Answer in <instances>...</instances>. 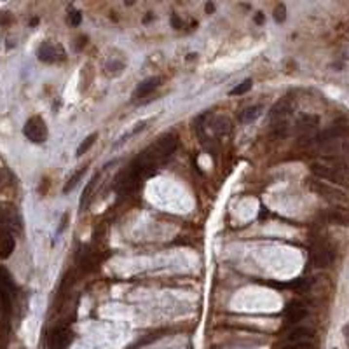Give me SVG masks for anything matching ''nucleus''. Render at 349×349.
Masks as SVG:
<instances>
[{
    "mask_svg": "<svg viewBox=\"0 0 349 349\" xmlns=\"http://www.w3.org/2000/svg\"><path fill=\"white\" fill-rule=\"evenodd\" d=\"M176 145H178V141H176L174 135H164V136H161L159 140H155L145 152H141L140 157L143 159L147 164L155 168L157 164L166 161L168 157H171V154L176 150Z\"/></svg>",
    "mask_w": 349,
    "mask_h": 349,
    "instance_id": "f257e3e1",
    "label": "nucleus"
},
{
    "mask_svg": "<svg viewBox=\"0 0 349 349\" xmlns=\"http://www.w3.org/2000/svg\"><path fill=\"white\" fill-rule=\"evenodd\" d=\"M311 171L321 180L332 183H348V173L344 168H341L337 162H314L311 166Z\"/></svg>",
    "mask_w": 349,
    "mask_h": 349,
    "instance_id": "f03ea898",
    "label": "nucleus"
},
{
    "mask_svg": "<svg viewBox=\"0 0 349 349\" xmlns=\"http://www.w3.org/2000/svg\"><path fill=\"white\" fill-rule=\"evenodd\" d=\"M23 133H25V136L28 138L30 141L42 143V141H46L47 138V126L42 117H37V116L30 117L28 121H26L25 128H23Z\"/></svg>",
    "mask_w": 349,
    "mask_h": 349,
    "instance_id": "7ed1b4c3",
    "label": "nucleus"
},
{
    "mask_svg": "<svg viewBox=\"0 0 349 349\" xmlns=\"http://www.w3.org/2000/svg\"><path fill=\"white\" fill-rule=\"evenodd\" d=\"M335 260V253H333V250L329 248L327 245H318L311 250V262L314 267H330Z\"/></svg>",
    "mask_w": 349,
    "mask_h": 349,
    "instance_id": "20e7f679",
    "label": "nucleus"
},
{
    "mask_svg": "<svg viewBox=\"0 0 349 349\" xmlns=\"http://www.w3.org/2000/svg\"><path fill=\"white\" fill-rule=\"evenodd\" d=\"M306 316H308V308L302 302H297V300L288 302L287 308L283 309V320L287 325H295L297 327Z\"/></svg>",
    "mask_w": 349,
    "mask_h": 349,
    "instance_id": "39448f33",
    "label": "nucleus"
},
{
    "mask_svg": "<svg viewBox=\"0 0 349 349\" xmlns=\"http://www.w3.org/2000/svg\"><path fill=\"white\" fill-rule=\"evenodd\" d=\"M37 56L40 61L44 63H56L65 59V51L61 46L54 44V42H44L37 51Z\"/></svg>",
    "mask_w": 349,
    "mask_h": 349,
    "instance_id": "423d86ee",
    "label": "nucleus"
},
{
    "mask_svg": "<svg viewBox=\"0 0 349 349\" xmlns=\"http://www.w3.org/2000/svg\"><path fill=\"white\" fill-rule=\"evenodd\" d=\"M72 342V332L68 327H56L49 335V349H67Z\"/></svg>",
    "mask_w": 349,
    "mask_h": 349,
    "instance_id": "0eeeda50",
    "label": "nucleus"
},
{
    "mask_svg": "<svg viewBox=\"0 0 349 349\" xmlns=\"http://www.w3.org/2000/svg\"><path fill=\"white\" fill-rule=\"evenodd\" d=\"M312 335H314V330L312 329L297 325V327H293V329L287 332L285 342H311Z\"/></svg>",
    "mask_w": 349,
    "mask_h": 349,
    "instance_id": "6e6552de",
    "label": "nucleus"
},
{
    "mask_svg": "<svg viewBox=\"0 0 349 349\" xmlns=\"http://www.w3.org/2000/svg\"><path fill=\"white\" fill-rule=\"evenodd\" d=\"M309 189L314 191L316 194L323 195V197H329V199H342L344 197V194L341 191H337V189L330 187V185H327L323 182H316V180L309 182Z\"/></svg>",
    "mask_w": 349,
    "mask_h": 349,
    "instance_id": "1a4fd4ad",
    "label": "nucleus"
},
{
    "mask_svg": "<svg viewBox=\"0 0 349 349\" xmlns=\"http://www.w3.org/2000/svg\"><path fill=\"white\" fill-rule=\"evenodd\" d=\"M290 112H291L290 103H288L287 100H281L271 108L269 119L272 121V124H274V122H285V119L290 116Z\"/></svg>",
    "mask_w": 349,
    "mask_h": 349,
    "instance_id": "9d476101",
    "label": "nucleus"
},
{
    "mask_svg": "<svg viewBox=\"0 0 349 349\" xmlns=\"http://www.w3.org/2000/svg\"><path fill=\"white\" fill-rule=\"evenodd\" d=\"M327 218H329V222H332L335 225L349 227V212L346 208H330L327 212Z\"/></svg>",
    "mask_w": 349,
    "mask_h": 349,
    "instance_id": "9b49d317",
    "label": "nucleus"
},
{
    "mask_svg": "<svg viewBox=\"0 0 349 349\" xmlns=\"http://www.w3.org/2000/svg\"><path fill=\"white\" fill-rule=\"evenodd\" d=\"M157 86H159L157 77H149V79L141 80V82L138 84L136 91H135V98H143V96L150 95V93L154 91Z\"/></svg>",
    "mask_w": 349,
    "mask_h": 349,
    "instance_id": "f8f14e48",
    "label": "nucleus"
},
{
    "mask_svg": "<svg viewBox=\"0 0 349 349\" xmlns=\"http://www.w3.org/2000/svg\"><path fill=\"white\" fill-rule=\"evenodd\" d=\"M212 129L216 136H225V135L231 131V121L224 116L215 117V119L212 121Z\"/></svg>",
    "mask_w": 349,
    "mask_h": 349,
    "instance_id": "ddd939ff",
    "label": "nucleus"
},
{
    "mask_svg": "<svg viewBox=\"0 0 349 349\" xmlns=\"http://www.w3.org/2000/svg\"><path fill=\"white\" fill-rule=\"evenodd\" d=\"M260 112H262V107H260V105H253V107H248V108H245V110L241 112V116H239V121H241L243 124H250V122H253L255 119H258Z\"/></svg>",
    "mask_w": 349,
    "mask_h": 349,
    "instance_id": "4468645a",
    "label": "nucleus"
},
{
    "mask_svg": "<svg viewBox=\"0 0 349 349\" xmlns=\"http://www.w3.org/2000/svg\"><path fill=\"white\" fill-rule=\"evenodd\" d=\"M14 246H16L14 237L13 236H5L4 239H2V243H0V257L7 258L9 255L14 252Z\"/></svg>",
    "mask_w": 349,
    "mask_h": 349,
    "instance_id": "2eb2a0df",
    "label": "nucleus"
},
{
    "mask_svg": "<svg viewBox=\"0 0 349 349\" xmlns=\"http://www.w3.org/2000/svg\"><path fill=\"white\" fill-rule=\"evenodd\" d=\"M316 124H318V119L314 116H302L299 119V122H297V128L300 131H311Z\"/></svg>",
    "mask_w": 349,
    "mask_h": 349,
    "instance_id": "dca6fc26",
    "label": "nucleus"
},
{
    "mask_svg": "<svg viewBox=\"0 0 349 349\" xmlns=\"http://www.w3.org/2000/svg\"><path fill=\"white\" fill-rule=\"evenodd\" d=\"M98 176H100V173H96L95 176H93L91 180H89V183H87V187L84 189V192H82V197H80V208L84 210V206H86V201H87V197L91 195V192H93V189L96 187V182H98Z\"/></svg>",
    "mask_w": 349,
    "mask_h": 349,
    "instance_id": "f3484780",
    "label": "nucleus"
},
{
    "mask_svg": "<svg viewBox=\"0 0 349 349\" xmlns=\"http://www.w3.org/2000/svg\"><path fill=\"white\" fill-rule=\"evenodd\" d=\"M0 288H4V290L14 293V283L5 269H0Z\"/></svg>",
    "mask_w": 349,
    "mask_h": 349,
    "instance_id": "a211bd4d",
    "label": "nucleus"
},
{
    "mask_svg": "<svg viewBox=\"0 0 349 349\" xmlns=\"http://www.w3.org/2000/svg\"><path fill=\"white\" fill-rule=\"evenodd\" d=\"M84 171H86V168H80L79 171H75L74 174H72L70 178H68V182H67V185H65V189H63V192H65V194H68V192L72 191V189L75 187V185H77V183H79V180L82 178V174H84Z\"/></svg>",
    "mask_w": 349,
    "mask_h": 349,
    "instance_id": "6ab92c4d",
    "label": "nucleus"
},
{
    "mask_svg": "<svg viewBox=\"0 0 349 349\" xmlns=\"http://www.w3.org/2000/svg\"><path fill=\"white\" fill-rule=\"evenodd\" d=\"M105 70H107L108 75H119V74H122V70H124V63L117 61V59H112V61H108L107 65H105Z\"/></svg>",
    "mask_w": 349,
    "mask_h": 349,
    "instance_id": "aec40b11",
    "label": "nucleus"
},
{
    "mask_svg": "<svg viewBox=\"0 0 349 349\" xmlns=\"http://www.w3.org/2000/svg\"><path fill=\"white\" fill-rule=\"evenodd\" d=\"M252 86H253V80H252V79H245L241 84H237V86L234 87L233 91H231V95H233V96H241V95H245V93H248L250 89H252Z\"/></svg>",
    "mask_w": 349,
    "mask_h": 349,
    "instance_id": "412c9836",
    "label": "nucleus"
},
{
    "mask_svg": "<svg viewBox=\"0 0 349 349\" xmlns=\"http://www.w3.org/2000/svg\"><path fill=\"white\" fill-rule=\"evenodd\" d=\"M13 295L14 293L4 290V288H0V309H4V311H9V309H11V300H13Z\"/></svg>",
    "mask_w": 349,
    "mask_h": 349,
    "instance_id": "4be33fe9",
    "label": "nucleus"
},
{
    "mask_svg": "<svg viewBox=\"0 0 349 349\" xmlns=\"http://www.w3.org/2000/svg\"><path fill=\"white\" fill-rule=\"evenodd\" d=\"M96 138H98V135H96V133L89 135V136H87L86 140H84L82 143L79 145V149H77V155H84V154H86L87 150H89V149L93 147V143H95Z\"/></svg>",
    "mask_w": 349,
    "mask_h": 349,
    "instance_id": "5701e85b",
    "label": "nucleus"
},
{
    "mask_svg": "<svg viewBox=\"0 0 349 349\" xmlns=\"http://www.w3.org/2000/svg\"><path fill=\"white\" fill-rule=\"evenodd\" d=\"M276 349H312L311 342H283Z\"/></svg>",
    "mask_w": 349,
    "mask_h": 349,
    "instance_id": "b1692460",
    "label": "nucleus"
},
{
    "mask_svg": "<svg viewBox=\"0 0 349 349\" xmlns=\"http://www.w3.org/2000/svg\"><path fill=\"white\" fill-rule=\"evenodd\" d=\"M285 18H287V9H285V5H283V4H279L278 7H276V11H274L276 23H283V21H285Z\"/></svg>",
    "mask_w": 349,
    "mask_h": 349,
    "instance_id": "393cba45",
    "label": "nucleus"
},
{
    "mask_svg": "<svg viewBox=\"0 0 349 349\" xmlns=\"http://www.w3.org/2000/svg\"><path fill=\"white\" fill-rule=\"evenodd\" d=\"M80 21H82V16H80L79 11H72L70 16H68V23H70L72 26H79Z\"/></svg>",
    "mask_w": 349,
    "mask_h": 349,
    "instance_id": "a878e982",
    "label": "nucleus"
},
{
    "mask_svg": "<svg viewBox=\"0 0 349 349\" xmlns=\"http://www.w3.org/2000/svg\"><path fill=\"white\" fill-rule=\"evenodd\" d=\"M171 21H173L174 28H182V21L176 18V14H173V16H171Z\"/></svg>",
    "mask_w": 349,
    "mask_h": 349,
    "instance_id": "bb28decb",
    "label": "nucleus"
},
{
    "mask_svg": "<svg viewBox=\"0 0 349 349\" xmlns=\"http://www.w3.org/2000/svg\"><path fill=\"white\" fill-rule=\"evenodd\" d=\"M206 11H208V13H212V11H215V5H213V4H208V5H206Z\"/></svg>",
    "mask_w": 349,
    "mask_h": 349,
    "instance_id": "cd10ccee",
    "label": "nucleus"
},
{
    "mask_svg": "<svg viewBox=\"0 0 349 349\" xmlns=\"http://www.w3.org/2000/svg\"><path fill=\"white\" fill-rule=\"evenodd\" d=\"M332 349H337V348H332Z\"/></svg>",
    "mask_w": 349,
    "mask_h": 349,
    "instance_id": "c85d7f7f",
    "label": "nucleus"
}]
</instances>
